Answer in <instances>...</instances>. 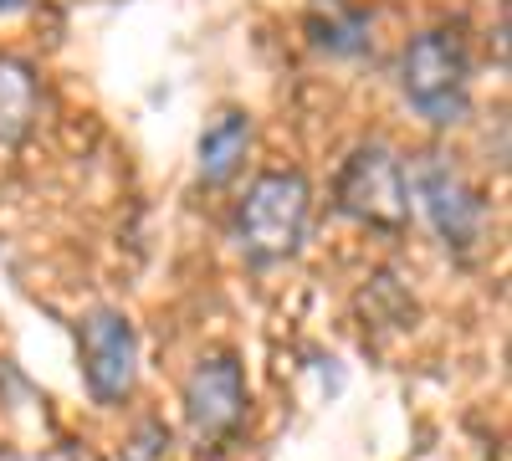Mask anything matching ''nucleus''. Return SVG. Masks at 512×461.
Returning <instances> with one entry per match:
<instances>
[{
	"label": "nucleus",
	"instance_id": "obj_1",
	"mask_svg": "<svg viewBox=\"0 0 512 461\" xmlns=\"http://www.w3.org/2000/svg\"><path fill=\"white\" fill-rule=\"evenodd\" d=\"M400 93L405 103L431 123V129H451L472 108V52L456 26L420 31L405 57H400Z\"/></svg>",
	"mask_w": 512,
	"mask_h": 461
},
{
	"label": "nucleus",
	"instance_id": "obj_2",
	"mask_svg": "<svg viewBox=\"0 0 512 461\" xmlns=\"http://www.w3.org/2000/svg\"><path fill=\"white\" fill-rule=\"evenodd\" d=\"M313 216V185L297 170H267L256 175L246 200L236 205V246L256 267H277L297 257Z\"/></svg>",
	"mask_w": 512,
	"mask_h": 461
},
{
	"label": "nucleus",
	"instance_id": "obj_3",
	"mask_svg": "<svg viewBox=\"0 0 512 461\" xmlns=\"http://www.w3.org/2000/svg\"><path fill=\"white\" fill-rule=\"evenodd\" d=\"M333 200L349 221L384 231V236H400L410 226V170H405V159L384 144H359L344 164H338Z\"/></svg>",
	"mask_w": 512,
	"mask_h": 461
},
{
	"label": "nucleus",
	"instance_id": "obj_4",
	"mask_svg": "<svg viewBox=\"0 0 512 461\" xmlns=\"http://www.w3.org/2000/svg\"><path fill=\"white\" fill-rule=\"evenodd\" d=\"M410 195L420 200L425 221L436 226L446 251H456V257L472 262L477 251L487 246V200L446 154H420L410 164Z\"/></svg>",
	"mask_w": 512,
	"mask_h": 461
},
{
	"label": "nucleus",
	"instance_id": "obj_5",
	"mask_svg": "<svg viewBox=\"0 0 512 461\" xmlns=\"http://www.w3.org/2000/svg\"><path fill=\"white\" fill-rule=\"evenodd\" d=\"M246 374L231 354H210L190 369V380H185V421L195 431L200 446H221L241 431L246 421Z\"/></svg>",
	"mask_w": 512,
	"mask_h": 461
},
{
	"label": "nucleus",
	"instance_id": "obj_6",
	"mask_svg": "<svg viewBox=\"0 0 512 461\" xmlns=\"http://www.w3.org/2000/svg\"><path fill=\"white\" fill-rule=\"evenodd\" d=\"M82 380H88V395L98 405H118L128 390H134L139 374V339L134 323L113 308H98L82 318Z\"/></svg>",
	"mask_w": 512,
	"mask_h": 461
},
{
	"label": "nucleus",
	"instance_id": "obj_7",
	"mask_svg": "<svg viewBox=\"0 0 512 461\" xmlns=\"http://www.w3.org/2000/svg\"><path fill=\"white\" fill-rule=\"evenodd\" d=\"M246 149H251V118H246L241 108L216 113V118L205 123L200 149H195V159H200V180H205L210 190L226 185V180H236V175H241V164H246Z\"/></svg>",
	"mask_w": 512,
	"mask_h": 461
},
{
	"label": "nucleus",
	"instance_id": "obj_8",
	"mask_svg": "<svg viewBox=\"0 0 512 461\" xmlns=\"http://www.w3.org/2000/svg\"><path fill=\"white\" fill-rule=\"evenodd\" d=\"M308 36L328 57H364L369 52V16L354 0H313L308 6Z\"/></svg>",
	"mask_w": 512,
	"mask_h": 461
},
{
	"label": "nucleus",
	"instance_id": "obj_9",
	"mask_svg": "<svg viewBox=\"0 0 512 461\" xmlns=\"http://www.w3.org/2000/svg\"><path fill=\"white\" fill-rule=\"evenodd\" d=\"M41 82L36 67L21 57H0V144H21L36 129Z\"/></svg>",
	"mask_w": 512,
	"mask_h": 461
},
{
	"label": "nucleus",
	"instance_id": "obj_10",
	"mask_svg": "<svg viewBox=\"0 0 512 461\" xmlns=\"http://www.w3.org/2000/svg\"><path fill=\"white\" fill-rule=\"evenodd\" d=\"M11 6H21V0H0V11H11Z\"/></svg>",
	"mask_w": 512,
	"mask_h": 461
}]
</instances>
